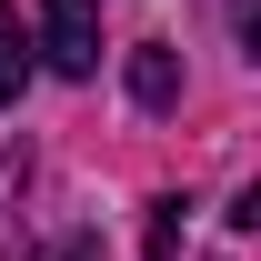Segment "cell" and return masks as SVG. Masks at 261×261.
Returning a JSON list of instances; mask_svg holds the SVG:
<instances>
[{
	"mask_svg": "<svg viewBox=\"0 0 261 261\" xmlns=\"http://www.w3.org/2000/svg\"><path fill=\"white\" fill-rule=\"evenodd\" d=\"M40 61L61 81H91L100 70V0H40Z\"/></svg>",
	"mask_w": 261,
	"mask_h": 261,
	"instance_id": "cell-1",
	"label": "cell"
},
{
	"mask_svg": "<svg viewBox=\"0 0 261 261\" xmlns=\"http://www.w3.org/2000/svg\"><path fill=\"white\" fill-rule=\"evenodd\" d=\"M130 100H141V111H171V100H181V50H171V40H141V50H130Z\"/></svg>",
	"mask_w": 261,
	"mask_h": 261,
	"instance_id": "cell-2",
	"label": "cell"
},
{
	"mask_svg": "<svg viewBox=\"0 0 261 261\" xmlns=\"http://www.w3.org/2000/svg\"><path fill=\"white\" fill-rule=\"evenodd\" d=\"M20 201H31V151H10V161H0V261L31 251V211H20Z\"/></svg>",
	"mask_w": 261,
	"mask_h": 261,
	"instance_id": "cell-3",
	"label": "cell"
},
{
	"mask_svg": "<svg viewBox=\"0 0 261 261\" xmlns=\"http://www.w3.org/2000/svg\"><path fill=\"white\" fill-rule=\"evenodd\" d=\"M20 81H31V40H20V20L0 10V111L20 100Z\"/></svg>",
	"mask_w": 261,
	"mask_h": 261,
	"instance_id": "cell-4",
	"label": "cell"
},
{
	"mask_svg": "<svg viewBox=\"0 0 261 261\" xmlns=\"http://www.w3.org/2000/svg\"><path fill=\"white\" fill-rule=\"evenodd\" d=\"M151 261H181V201H151Z\"/></svg>",
	"mask_w": 261,
	"mask_h": 261,
	"instance_id": "cell-5",
	"label": "cell"
},
{
	"mask_svg": "<svg viewBox=\"0 0 261 261\" xmlns=\"http://www.w3.org/2000/svg\"><path fill=\"white\" fill-rule=\"evenodd\" d=\"M231 31H241V50H261V0H231Z\"/></svg>",
	"mask_w": 261,
	"mask_h": 261,
	"instance_id": "cell-6",
	"label": "cell"
},
{
	"mask_svg": "<svg viewBox=\"0 0 261 261\" xmlns=\"http://www.w3.org/2000/svg\"><path fill=\"white\" fill-rule=\"evenodd\" d=\"M61 261H111V251H100V241H70V251H61Z\"/></svg>",
	"mask_w": 261,
	"mask_h": 261,
	"instance_id": "cell-7",
	"label": "cell"
}]
</instances>
